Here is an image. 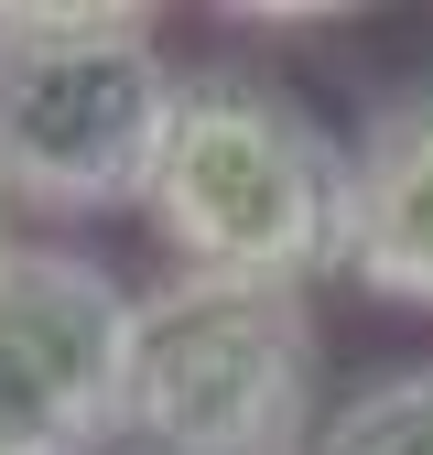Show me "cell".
I'll use <instances>...</instances> for the list:
<instances>
[{"instance_id":"5b68a950","label":"cell","mask_w":433,"mask_h":455,"mask_svg":"<svg viewBox=\"0 0 433 455\" xmlns=\"http://www.w3.org/2000/svg\"><path fill=\"white\" fill-rule=\"evenodd\" d=\"M358 217H347V282L368 304L433 315V66L379 87L358 120Z\"/></svg>"},{"instance_id":"3957f363","label":"cell","mask_w":433,"mask_h":455,"mask_svg":"<svg viewBox=\"0 0 433 455\" xmlns=\"http://www.w3.org/2000/svg\"><path fill=\"white\" fill-rule=\"evenodd\" d=\"M314 390L325 347L303 293L206 271H162L152 293H130V390H120L130 455H314L325 434Z\"/></svg>"},{"instance_id":"7a4b0ae2","label":"cell","mask_w":433,"mask_h":455,"mask_svg":"<svg viewBox=\"0 0 433 455\" xmlns=\"http://www.w3.org/2000/svg\"><path fill=\"white\" fill-rule=\"evenodd\" d=\"M120 0H0V196L12 217H108L152 196L185 66Z\"/></svg>"},{"instance_id":"8992f818","label":"cell","mask_w":433,"mask_h":455,"mask_svg":"<svg viewBox=\"0 0 433 455\" xmlns=\"http://www.w3.org/2000/svg\"><path fill=\"white\" fill-rule=\"evenodd\" d=\"M314 455H433V358L422 369H379L325 412Z\"/></svg>"},{"instance_id":"52a82bcc","label":"cell","mask_w":433,"mask_h":455,"mask_svg":"<svg viewBox=\"0 0 433 455\" xmlns=\"http://www.w3.org/2000/svg\"><path fill=\"white\" fill-rule=\"evenodd\" d=\"M0 250H12V196H0Z\"/></svg>"},{"instance_id":"6da1fadb","label":"cell","mask_w":433,"mask_h":455,"mask_svg":"<svg viewBox=\"0 0 433 455\" xmlns=\"http://www.w3.org/2000/svg\"><path fill=\"white\" fill-rule=\"evenodd\" d=\"M141 217H152L174 271L314 293L325 271H347L358 152L271 66H185Z\"/></svg>"},{"instance_id":"277c9868","label":"cell","mask_w":433,"mask_h":455,"mask_svg":"<svg viewBox=\"0 0 433 455\" xmlns=\"http://www.w3.org/2000/svg\"><path fill=\"white\" fill-rule=\"evenodd\" d=\"M130 390V293L87 250H0V455H108Z\"/></svg>"}]
</instances>
